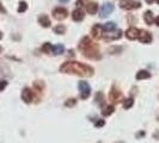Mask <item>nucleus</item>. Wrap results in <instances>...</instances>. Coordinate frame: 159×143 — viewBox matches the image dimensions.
Instances as JSON below:
<instances>
[{"instance_id":"nucleus-12","label":"nucleus","mask_w":159,"mask_h":143,"mask_svg":"<svg viewBox=\"0 0 159 143\" xmlns=\"http://www.w3.org/2000/svg\"><path fill=\"white\" fill-rule=\"evenodd\" d=\"M102 31H103L102 25L96 24V25L92 28V37L96 38V40H99V38L102 37Z\"/></svg>"},{"instance_id":"nucleus-8","label":"nucleus","mask_w":159,"mask_h":143,"mask_svg":"<svg viewBox=\"0 0 159 143\" xmlns=\"http://www.w3.org/2000/svg\"><path fill=\"white\" fill-rule=\"evenodd\" d=\"M53 17L58 21H62L67 17V10L63 7H56L53 10Z\"/></svg>"},{"instance_id":"nucleus-17","label":"nucleus","mask_w":159,"mask_h":143,"mask_svg":"<svg viewBox=\"0 0 159 143\" xmlns=\"http://www.w3.org/2000/svg\"><path fill=\"white\" fill-rule=\"evenodd\" d=\"M148 78H151V74L147 70H140V72L136 73V79L138 80H144V79H148Z\"/></svg>"},{"instance_id":"nucleus-27","label":"nucleus","mask_w":159,"mask_h":143,"mask_svg":"<svg viewBox=\"0 0 159 143\" xmlns=\"http://www.w3.org/2000/svg\"><path fill=\"white\" fill-rule=\"evenodd\" d=\"M34 87H35V88H37V91H39V92H42V89H43L44 86H43V84L40 82V81H35V82H34Z\"/></svg>"},{"instance_id":"nucleus-23","label":"nucleus","mask_w":159,"mask_h":143,"mask_svg":"<svg viewBox=\"0 0 159 143\" xmlns=\"http://www.w3.org/2000/svg\"><path fill=\"white\" fill-rule=\"evenodd\" d=\"M134 104V100L133 98H128V99H125V101H123V107L127 110V109H130V107L133 106Z\"/></svg>"},{"instance_id":"nucleus-14","label":"nucleus","mask_w":159,"mask_h":143,"mask_svg":"<svg viewBox=\"0 0 159 143\" xmlns=\"http://www.w3.org/2000/svg\"><path fill=\"white\" fill-rule=\"evenodd\" d=\"M144 19H145V23H146L147 25H151V24H153V22H154L153 13H152L151 11H146V12L144 13Z\"/></svg>"},{"instance_id":"nucleus-3","label":"nucleus","mask_w":159,"mask_h":143,"mask_svg":"<svg viewBox=\"0 0 159 143\" xmlns=\"http://www.w3.org/2000/svg\"><path fill=\"white\" fill-rule=\"evenodd\" d=\"M120 7L123 10H135V8H140L141 7V3L140 1H135V0H121L120 3Z\"/></svg>"},{"instance_id":"nucleus-26","label":"nucleus","mask_w":159,"mask_h":143,"mask_svg":"<svg viewBox=\"0 0 159 143\" xmlns=\"http://www.w3.org/2000/svg\"><path fill=\"white\" fill-rule=\"evenodd\" d=\"M96 103H97L98 105H102V104L104 103V97H103V93L98 92V93L96 94Z\"/></svg>"},{"instance_id":"nucleus-13","label":"nucleus","mask_w":159,"mask_h":143,"mask_svg":"<svg viewBox=\"0 0 159 143\" xmlns=\"http://www.w3.org/2000/svg\"><path fill=\"white\" fill-rule=\"evenodd\" d=\"M84 17H85V14H84L83 10H80V8L74 10L73 13H72V18H73V21H76V22H81L84 19Z\"/></svg>"},{"instance_id":"nucleus-6","label":"nucleus","mask_w":159,"mask_h":143,"mask_svg":"<svg viewBox=\"0 0 159 143\" xmlns=\"http://www.w3.org/2000/svg\"><path fill=\"white\" fill-rule=\"evenodd\" d=\"M114 5L113 4H110V3H105V4H103L102 5V8H101V18H107L113 11H114Z\"/></svg>"},{"instance_id":"nucleus-16","label":"nucleus","mask_w":159,"mask_h":143,"mask_svg":"<svg viewBox=\"0 0 159 143\" xmlns=\"http://www.w3.org/2000/svg\"><path fill=\"white\" fill-rule=\"evenodd\" d=\"M97 10H98V5L96 3H90V4L86 5V11L90 14H95L97 12Z\"/></svg>"},{"instance_id":"nucleus-29","label":"nucleus","mask_w":159,"mask_h":143,"mask_svg":"<svg viewBox=\"0 0 159 143\" xmlns=\"http://www.w3.org/2000/svg\"><path fill=\"white\" fill-rule=\"evenodd\" d=\"M6 86H7V81L6 80H1V81H0V92L4 91V88Z\"/></svg>"},{"instance_id":"nucleus-18","label":"nucleus","mask_w":159,"mask_h":143,"mask_svg":"<svg viewBox=\"0 0 159 143\" xmlns=\"http://www.w3.org/2000/svg\"><path fill=\"white\" fill-rule=\"evenodd\" d=\"M63 51H65V47L62 44H56V45L53 47L51 54H54V55H61Z\"/></svg>"},{"instance_id":"nucleus-24","label":"nucleus","mask_w":159,"mask_h":143,"mask_svg":"<svg viewBox=\"0 0 159 143\" xmlns=\"http://www.w3.org/2000/svg\"><path fill=\"white\" fill-rule=\"evenodd\" d=\"M54 32L55 33H58V35H63L65 32H66V28L63 26V25H56L55 28H54Z\"/></svg>"},{"instance_id":"nucleus-37","label":"nucleus","mask_w":159,"mask_h":143,"mask_svg":"<svg viewBox=\"0 0 159 143\" xmlns=\"http://www.w3.org/2000/svg\"><path fill=\"white\" fill-rule=\"evenodd\" d=\"M3 51V48H1V45H0V52H1Z\"/></svg>"},{"instance_id":"nucleus-25","label":"nucleus","mask_w":159,"mask_h":143,"mask_svg":"<svg viewBox=\"0 0 159 143\" xmlns=\"http://www.w3.org/2000/svg\"><path fill=\"white\" fill-rule=\"evenodd\" d=\"M28 10V4L25 1H21L19 3V6H18V12L22 13V12H25Z\"/></svg>"},{"instance_id":"nucleus-36","label":"nucleus","mask_w":159,"mask_h":143,"mask_svg":"<svg viewBox=\"0 0 159 143\" xmlns=\"http://www.w3.org/2000/svg\"><path fill=\"white\" fill-rule=\"evenodd\" d=\"M3 38V32H0V40Z\"/></svg>"},{"instance_id":"nucleus-33","label":"nucleus","mask_w":159,"mask_h":143,"mask_svg":"<svg viewBox=\"0 0 159 143\" xmlns=\"http://www.w3.org/2000/svg\"><path fill=\"white\" fill-rule=\"evenodd\" d=\"M155 24L159 26V17H157V18H155Z\"/></svg>"},{"instance_id":"nucleus-7","label":"nucleus","mask_w":159,"mask_h":143,"mask_svg":"<svg viewBox=\"0 0 159 143\" xmlns=\"http://www.w3.org/2000/svg\"><path fill=\"white\" fill-rule=\"evenodd\" d=\"M109 98L114 104H117V103H120L122 100V93H121V91H118L116 87H113L110 93H109Z\"/></svg>"},{"instance_id":"nucleus-4","label":"nucleus","mask_w":159,"mask_h":143,"mask_svg":"<svg viewBox=\"0 0 159 143\" xmlns=\"http://www.w3.org/2000/svg\"><path fill=\"white\" fill-rule=\"evenodd\" d=\"M79 91H80V97H81V99H87L90 97V94H91V87H90V85L87 84L86 81H80L79 82Z\"/></svg>"},{"instance_id":"nucleus-32","label":"nucleus","mask_w":159,"mask_h":143,"mask_svg":"<svg viewBox=\"0 0 159 143\" xmlns=\"http://www.w3.org/2000/svg\"><path fill=\"white\" fill-rule=\"evenodd\" d=\"M144 135H145V132H144V131H141V132H138V134H136V137H140V136H144Z\"/></svg>"},{"instance_id":"nucleus-19","label":"nucleus","mask_w":159,"mask_h":143,"mask_svg":"<svg viewBox=\"0 0 159 143\" xmlns=\"http://www.w3.org/2000/svg\"><path fill=\"white\" fill-rule=\"evenodd\" d=\"M102 28H103V30H104L105 32H108V31H113V30H115V29H116V24H115V23H113V22H108V23H105Z\"/></svg>"},{"instance_id":"nucleus-21","label":"nucleus","mask_w":159,"mask_h":143,"mask_svg":"<svg viewBox=\"0 0 159 143\" xmlns=\"http://www.w3.org/2000/svg\"><path fill=\"white\" fill-rule=\"evenodd\" d=\"M91 43V38L90 37H84L81 41H80V43H79V49L81 50L83 48H85L87 44H90Z\"/></svg>"},{"instance_id":"nucleus-28","label":"nucleus","mask_w":159,"mask_h":143,"mask_svg":"<svg viewBox=\"0 0 159 143\" xmlns=\"http://www.w3.org/2000/svg\"><path fill=\"white\" fill-rule=\"evenodd\" d=\"M76 104H77V100H76L74 98H73V99L71 98V99H68V100L65 103V105H66L67 107H72V106H74Z\"/></svg>"},{"instance_id":"nucleus-11","label":"nucleus","mask_w":159,"mask_h":143,"mask_svg":"<svg viewBox=\"0 0 159 143\" xmlns=\"http://www.w3.org/2000/svg\"><path fill=\"white\" fill-rule=\"evenodd\" d=\"M139 33H140V30L136 29V28H129L127 31H126V37L130 41H134L139 37Z\"/></svg>"},{"instance_id":"nucleus-2","label":"nucleus","mask_w":159,"mask_h":143,"mask_svg":"<svg viewBox=\"0 0 159 143\" xmlns=\"http://www.w3.org/2000/svg\"><path fill=\"white\" fill-rule=\"evenodd\" d=\"M84 51V55L87 59H99V50H98V45L95 43H90L87 44L85 48L81 49Z\"/></svg>"},{"instance_id":"nucleus-34","label":"nucleus","mask_w":159,"mask_h":143,"mask_svg":"<svg viewBox=\"0 0 159 143\" xmlns=\"http://www.w3.org/2000/svg\"><path fill=\"white\" fill-rule=\"evenodd\" d=\"M153 1H154V0H146V3H147V4H152Z\"/></svg>"},{"instance_id":"nucleus-5","label":"nucleus","mask_w":159,"mask_h":143,"mask_svg":"<svg viewBox=\"0 0 159 143\" xmlns=\"http://www.w3.org/2000/svg\"><path fill=\"white\" fill-rule=\"evenodd\" d=\"M122 37V31L121 30H113V31H108L107 33L103 35V38L105 41H115Z\"/></svg>"},{"instance_id":"nucleus-30","label":"nucleus","mask_w":159,"mask_h":143,"mask_svg":"<svg viewBox=\"0 0 159 143\" xmlns=\"http://www.w3.org/2000/svg\"><path fill=\"white\" fill-rule=\"evenodd\" d=\"M104 124H105V122H104L103 119H99V120H97V122H96V124H95V125H96V128H102Z\"/></svg>"},{"instance_id":"nucleus-40","label":"nucleus","mask_w":159,"mask_h":143,"mask_svg":"<svg viewBox=\"0 0 159 143\" xmlns=\"http://www.w3.org/2000/svg\"><path fill=\"white\" fill-rule=\"evenodd\" d=\"M98 143H101V142H98Z\"/></svg>"},{"instance_id":"nucleus-20","label":"nucleus","mask_w":159,"mask_h":143,"mask_svg":"<svg viewBox=\"0 0 159 143\" xmlns=\"http://www.w3.org/2000/svg\"><path fill=\"white\" fill-rule=\"evenodd\" d=\"M114 111H115V107L113 105H109V106L105 107L104 110H102V115L107 117V116H110L111 113H114Z\"/></svg>"},{"instance_id":"nucleus-22","label":"nucleus","mask_w":159,"mask_h":143,"mask_svg":"<svg viewBox=\"0 0 159 143\" xmlns=\"http://www.w3.org/2000/svg\"><path fill=\"white\" fill-rule=\"evenodd\" d=\"M42 50H43L46 54H51V51H53V45H51L49 42H47V43H44V44L42 45Z\"/></svg>"},{"instance_id":"nucleus-35","label":"nucleus","mask_w":159,"mask_h":143,"mask_svg":"<svg viewBox=\"0 0 159 143\" xmlns=\"http://www.w3.org/2000/svg\"><path fill=\"white\" fill-rule=\"evenodd\" d=\"M60 1H61V3H67L68 0H60Z\"/></svg>"},{"instance_id":"nucleus-38","label":"nucleus","mask_w":159,"mask_h":143,"mask_svg":"<svg viewBox=\"0 0 159 143\" xmlns=\"http://www.w3.org/2000/svg\"><path fill=\"white\" fill-rule=\"evenodd\" d=\"M115 143H125V142H115Z\"/></svg>"},{"instance_id":"nucleus-1","label":"nucleus","mask_w":159,"mask_h":143,"mask_svg":"<svg viewBox=\"0 0 159 143\" xmlns=\"http://www.w3.org/2000/svg\"><path fill=\"white\" fill-rule=\"evenodd\" d=\"M60 72L67 74H77L79 76L89 78L93 75V69L90 66L83 64L77 61H67L60 67Z\"/></svg>"},{"instance_id":"nucleus-31","label":"nucleus","mask_w":159,"mask_h":143,"mask_svg":"<svg viewBox=\"0 0 159 143\" xmlns=\"http://www.w3.org/2000/svg\"><path fill=\"white\" fill-rule=\"evenodd\" d=\"M0 12H3V13H5L6 12V10L3 7V5H1V3H0Z\"/></svg>"},{"instance_id":"nucleus-10","label":"nucleus","mask_w":159,"mask_h":143,"mask_svg":"<svg viewBox=\"0 0 159 143\" xmlns=\"http://www.w3.org/2000/svg\"><path fill=\"white\" fill-rule=\"evenodd\" d=\"M22 99H23V101L26 103V104H30V103L32 101V99H34V93H32V91H31L30 88H24V89H23V92H22Z\"/></svg>"},{"instance_id":"nucleus-9","label":"nucleus","mask_w":159,"mask_h":143,"mask_svg":"<svg viewBox=\"0 0 159 143\" xmlns=\"http://www.w3.org/2000/svg\"><path fill=\"white\" fill-rule=\"evenodd\" d=\"M138 38L140 40L141 43L147 44V43H151V41H152V35H151L150 32H147L146 30H141L140 33H139V37H138Z\"/></svg>"},{"instance_id":"nucleus-15","label":"nucleus","mask_w":159,"mask_h":143,"mask_svg":"<svg viewBox=\"0 0 159 143\" xmlns=\"http://www.w3.org/2000/svg\"><path fill=\"white\" fill-rule=\"evenodd\" d=\"M39 23L41 24V26H43V28H49L50 26V19L46 16V14H43V16H41L40 18H39Z\"/></svg>"},{"instance_id":"nucleus-39","label":"nucleus","mask_w":159,"mask_h":143,"mask_svg":"<svg viewBox=\"0 0 159 143\" xmlns=\"http://www.w3.org/2000/svg\"><path fill=\"white\" fill-rule=\"evenodd\" d=\"M157 3H158V4H159V0H157Z\"/></svg>"}]
</instances>
